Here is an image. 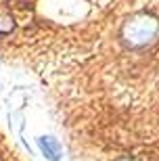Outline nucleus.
<instances>
[{
  "label": "nucleus",
  "mask_w": 159,
  "mask_h": 161,
  "mask_svg": "<svg viewBox=\"0 0 159 161\" xmlns=\"http://www.w3.org/2000/svg\"><path fill=\"white\" fill-rule=\"evenodd\" d=\"M159 34V23L157 19H153L151 15H134L132 19H128L122 30V38L128 46H147L157 38Z\"/></svg>",
  "instance_id": "f257e3e1"
},
{
  "label": "nucleus",
  "mask_w": 159,
  "mask_h": 161,
  "mask_svg": "<svg viewBox=\"0 0 159 161\" xmlns=\"http://www.w3.org/2000/svg\"><path fill=\"white\" fill-rule=\"evenodd\" d=\"M38 147H40L42 155L48 161H61V144L53 136H40L38 138Z\"/></svg>",
  "instance_id": "f03ea898"
}]
</instances>
